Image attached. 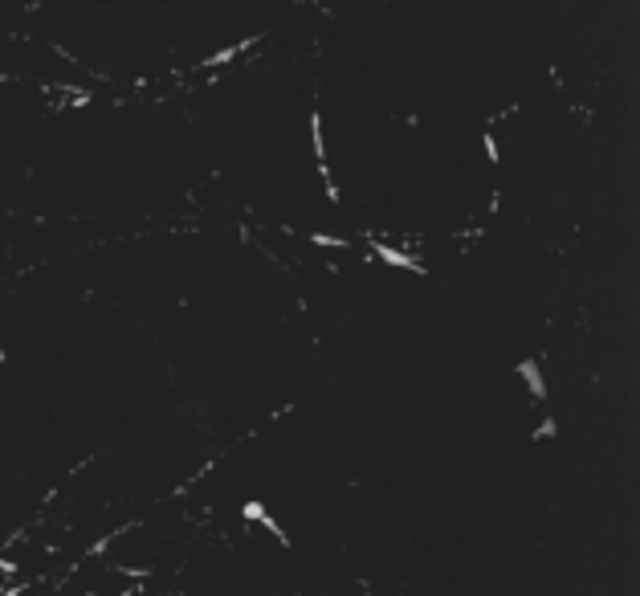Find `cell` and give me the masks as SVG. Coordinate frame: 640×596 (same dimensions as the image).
Returning a JSON list of instances; mask_svg holds the SVG:
<instances>
[{
	"mask_svg": "<svg viewBox=\"0 0 640 596\" xmlns=\"http://www.w3.org/2000/svg\"><path fill=\"white\" fill-rule=\"evenodd\" d=\"M555 433H559V421H555V417H543V425L534 429V441H539V437H555Z\"/></svg>",
	"mask_w": 640,
	"mask_h": 596,
	"instance_id": "7",
	"label": "cell"
},
{
	"mask_svg": "<svg viewBox=\"0 0 640 596\" xmlns=\"http://www.w3.org/2000/svg\"><path fill=\"white\" fill-rule=\"evenodd\" d=\"M82 596H98V593H82Z\"/></svg>",
	"mask_w": 640,
	"mask_h": 596,
	"instance_id": "10",
	"label": "cell"
},
{
	"mask_svg": "<svg viewBox=\"0 0 640 596\" xmlns=\"http://www.w3.org/2000/svg\"><path fill=\"white\" fill-rule=\"evenodd\" d=\"M371 254L380 257V261H388L392 270H408V274H428V265H420L412 254H404V250H392V246H376Z\"/></svg>",
	"mask_w": 640,
	"mask_h": 596,
	"instance_id": "2",
	"label": "cell"
},
{
	"mask_svg": "<svg viewBox=\"0 0 640 596\" xmlns=\"http://www.w3.org/2000/svg\"><path fill=\"white\" fill-rule=\"evenodd\" d=\"M518 376L526 380V392L543 405V401H547V380H543V372H539V359H522V363H518Z\"/></svg>",
	"mask_w": 640,
	"mask_h": 596,
	"instance_id": "3",
	"label": "cell"
},
{
	"mask_svg": "<svg viewBox=\"0 0 640 596\" xmlns=\"http://www.w3.org/2000/svg\"><path fill=\"white\" fill-rule=\"evenodd\" d=\"M310 246H319V250H347L351 241L339 237V233H310Z\"/></svg>",
	"mask_w": 640,
	"mask_h": 596,
	"instance_id": "4",
	"label": "cell"
},
{
	"mask_svg": "<svg viewBox=\"0 0 640 596\" xmlns=\"http://www.w3.org/2000/svg\"><path fill=\"white\" fill-rule=\"evenodd\" d=\"M481 147H485V160L497 168V164H502V147H497V135H493V131H485V135H481Z\"/></svg>",
	"mask_w": 640,
	"mask_h": 596,
	"instance_id": "5",
	"label": "cell"
},
{
	"mask_svg": "<svg viewBox=\"0 0 640 596\" xmlns=\"http://www.w3.org/2000/svg\"><path fill=\"white\" fill-rule=\"evenodd\" d=\"M21 572V560H8V556H0V576H16Z\"/></svg>",
	"mask_w": 640,
	"mask_h": 596,
	"instance_id": "8",
	"label": "cell"
},
{
	"mask_svg": "<svg viewBox=\"0 0 640 596\" xmlns=\"http://www.w3.org/2000/svg\"><path fill=\"white\" fill-rule=\"evenodd\" d=\"M261 37H245V41H237V45H225V49H217V53H208L204 62H200V70H221V66H229V62H237L245 49H253Z\"/></svg>",
	"mask_w": 640,
	"mask_h": 596,
	"instance_id": "1",
	"label": "cell"
},
{
	"mask_svg": "<svg viewBox=\"0 0 640 596\" xmlns=\"http://www.w3.org/2000/svg\"><path fill=\"white\" fill-rule=\"evenodd\" d=\"M0 363H8V351H4V347H0Z\"/></svg>",
	"mask_w": 640,
	"mask_h": 596,
	"instance_id": "9",
	"label": "cell"
},
{
	"mask_svg": "<svg viewBox=\"0 0 640 596\" xmlns=\"http://www.w3.org/2000/svg\"><path fill=\"white\" fill-rule=\"evenodd\" d=\"M265 511H269V507H265L261 499H249V503H241V518H245V523H257V518H261Z\"/></svg>",
	"mask_w": 640,
	"mask_h": 596,
	"instance_id": "6",
	"label": "cell"
}]
</instances>
